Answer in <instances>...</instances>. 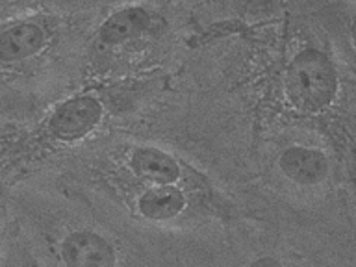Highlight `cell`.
<instances>
[{"label": "cell", "mask_w": 356, "mask_h": 267, "mask_svg": "<svg viewBox=\"0 0 356 267\" xmlns=\"http://www.w3.org/2000/svg\"><path fill=\"white\" fill-rule=\"evenodd\" d=\"M338 91V76L327 54L306 49L295 56L286 72V93L295 108L323 110Z\"/></svg>", "instance_id": "cell-1"}, {"label": "cell", "mask_w": 356, "mask_h": 267, "mask_svg": "<svg viewBox=\"0 0 356 267\" xmlns=\"http://www.w3.org/2000/svg\"><path fill=\"white\" fill-rule=\"evenodd\" d=\"M102 108L93 97H76L63 102L50 119V130L60 139L83 138L99 122Z\"/></svg>", "instance_id": "cell-2"}, {"label": "cell", "mask_w": 356, "mask_h": 267, "mask_svg": "<svg viewBox=\"0 0 356 267\" xmlns=\"http://www.w3.org/2000/svg\"><path fill=\"white\" fill-rule=\"evenodd\" d=\"M67 267H115V250L95 232H74L61 245Z\"/></svg>", "instance_id": "cell-3"}, {"label": "cell", "mask_w": 356, "mask_h": 267, "mask_svg": "<svg viewBox=\"0 0 356 267\" xmlns=\"http://www.w3.org/2000/svg\"><path fill=\"white\" fill-rule=\"evenodd\" d=\"M280 169L295 184L314 186L327 178L328 160L327 156L316 149L291 147L280 156Z\"/></svg>", "instance_id": "cell-4"}, {"label": "cell", "mask_w": 356, "mask_h": 267, "mask_svg": "<svg viewBox=\"0 0 356 267\" xmlns=\"http://www.w3.org/2000/svg\"><path fill=\"white\" fill-rule=\"evenodd\" d=\"M132 169L139 178L160 186H169L180 177L177 161L169 154L152 147H143L134 152Z\"/></svg>", "instance_id": "cell-5"}, {"label": "cell", "mask_w": 356, "mask_h": 267, "mask_svg": "<svg viewBox=\"0 0 356 267\" xmlns=\"http://www.w3.org/2000/svg\"><path fill=\"white\" fill-rule=\"evenodd\" d=\"M43 30L35 24H17L0 33V60L17 61L35 54L43 47Z\"/></svg>", "instance_id": "cell-6"}, {"label": "cell", "mask_w": 356, "mask_h": 267, "mask_svg": "<svg viewBox=\"0 0 356 267\" xmlns=\"http://www.w3.org/2000/svg\"><path fill=\"white\" fill-rule=\"evenodd\" d=\"M184 204H186V199L180 189L171 188V186H158V188L149 189L147 193L141 195L139 211L147 219L165 221V219L178 216L182 211Z\"/></svg>", "instance_id": "cell-7"}, {"label": "cell", "mask_w": 356, "mask_h": 267, "mask_svg": "<svg viewBox=\"0 0 356 267\" xmlns=\"http://www.w3.org/2000/svg\"><path fill=\"white\" fill-rule=\"evenodd\" d=\"M149 24V15L141 8H127L117 11L100 28V39L108 44L121 43L127 39L138 35Z\"/></svg>", "instance_id": "cell-8"}, {"label": "cell", "mask_w": 356, "mask_h": 267, "mask_svg": "<svg viewBox=\"0 0 356 267\" xmlns=\"http://www.w3.org/2000/svg\"><path fill=\"white\" fill-rule=\"evenodd\" d=\"M250 267H284V266L278 260H275V258H258V260L250 264Z\"/></svg>", "instance_id": "cell-9"}, {"label": "cell", "mask_w": 356, "mask_h": 267, "mask_svg": "<svg viewBox=\"0 0 356 267\" xmlns=\"http://www.w3.org/2000/svg\"><path fill=\"white\" fill-rule=\"evenodd\" d=\"M353 39H355V41H356V21L353 22Z\"/></svg>", "instance_id": "cell-10"}]
</instances>
